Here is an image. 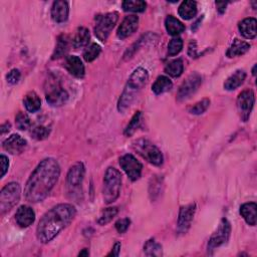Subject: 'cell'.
Masks as SVG:
<instances>
[{
	"instance_id": "6da1fadb",
	"label": "cell",
	"mask_w": 257,
	"mask_h": 257,
	"mask_svg": "<svg viewBox=\"0 0 257 257\" xmlns=\"http://www.w3.org/2000/svg\"><path fill=\"white\" fill-rule=\"evenodd\" d=\"M61 168L57 160L47 158L41 161L28 180L24 196L31 203L43 201L57 184Z\"/></svg>"
},
{
	"instance_id": "7a4b0ae2",
	"label": "cell",
	"mask_w": 257,
	"mask_h": 257,
	"mask_svg": "<svg viewBox=\"0 0 257 257\" xmlns=\"http://www.w3.org/2000/svg\"><path fill=\"white\" fill-rule=\"evenodd\" d=\"M75 213V208L70 204H60L47 211L39 220L36 228L38 241L45 244L53 240L70 224Z\"/></svg>"
},
{
	"instance_id": "3957f363",
	"label": "cell",
	"mask_w": 257,
	"mask_h": 257,
	"mask_svg": "<svg viewBox=\"0 0 257 257\" xmlns=\"http://www.w3.org/2000/svg\"><path fill=\"white\" fill-rule=\"evenodd\" d=\"M45 97L49 105L60 107L64 105L68 99V94L63 87L60 79L55 74H49L44 86Z\"/></svg>"
},
{
	"instance_id": "277c9868",
	"label": "cell",
	"mask_w": 257,
	"mask_h": 257,
	"mask_svg": "<svg viewBox=\"0 0 257 257\" xmlns=\"http://www.w3.org/2000/svg\"><path fill=\"white\" fill-rule=\"evenodd\" d=\"M122 186V175L114 167L108 168L104 178V189H102V195H104V201L107 204L115 202L121 192Z\"/></svg>"
},
{
	"instance_id": "5b68a950",
	"label": "cell",
	"mask_w": 257,
	"mask_h": 257,
	"mask_svg": "<svg viewBox=\"0 0 257 257\" xmlns=\"http://www.w3.org/2000/svg\"><path fill=\"white\" fill-rule=\"evenodd\" d=\"M133 148L140 156L146 159L149 163L155 166H161L163 164L164 158L162 152L149 140L139 139L133 143Z\"/></svg>"
},
{
	"instance_id": "8992f818",
	"label": "cell",
	"mask_w": 257,
	"mask_h": 257,
	"mask_svg": "<svg viewBox=\"0 0 257 257\" xmlns=\"http://www.w3.org/2000/svg\"><path fill=\"white\" fill-rule=\"evenodd\" d=\"M118 12H109L96 16L95 34L100 41L105 42L108 39L111 32L118 22Z\"/></svg>"
},
{
	"instance_id": "52a82bcc",
	"label": "cell",
	"mask_w": 257,
	"mask_h": 257,
	"mask_svg": "<svg viewBox=\"0 0 257 257\" xmlns=\"http://www.w3.org/2000/svg\"><path fill=\"white\" fill-rule=\"evenodd\" d=\"M21 189L18 183L11 182L7 184L0 193V212L1 215L11 210L19 202Z\"/></svg>"
},
{
	"instance_id": "ba28073f",
	"label": "cell",
	"mask_w": 257,
	"mask_h": 257,
	"mask_svg": "<svg viewBox=\"0 0 257 257\" xmlns=\"http://www.w3.org/2000/svg\"><path fill=\"white\" fill-rule=\"evenodd\" d=\"M231 233V225L227 219H222L217 230L210 237L208 242V252L214 251L216 248L226 244L230 238Z\"/></svg>"
},
{
	"instance_id": "9c48e42d",
	"label": "cell",
	"mask_w": 257,
	"mask_h": 257,
	"mask_svg": "<svg viewBox=\"0 0 257 257\" xmlns=\"http://www.w3.org/2000/svg\"><path fill=\"white\" fill-rule=\"evenodd\" d=\"M201 84H202L201 75L197 72L192 73L185 80V82L181 85V87L179 88V91L177 93V99L182 101L189 98L192 95H194L197 92Z\"/></svg>"
},
{
	"instance_id": "30bf717a",
	"label": "cell",
	"mask_w": 257,
	"mask_h": 257,
	"mask_svg": "<svg viewBox=\"0 0 257 257\" xmlns=\"http://www.w3.org/2000/svg\"><path fill=\"white\" fill-rule=\"evenodd\" d=\"M255 95L251 90L243 91L237 97V110L243 122L248 121L254 106Z\"/></svg>"
},
{
	"instance_id": "8fae6325",
	"label": "cell",
	"mask_w": 257,
	"mask_h": 257,
	"mask_svg": "<svg viewBox=\"0 0 257 257\" xmlns=\"http://www.w3.org/2000/svg\"><path fill=\"white\" fill-rule=\"evenodd\" d=\"M86 174V168L83 163H75L70 167L66 176V185L69 192H74L80 189L83 184Z\"/></svg>"
},
{
	"instance_id": "7c38bea8",
	"label": "cell",
	"mask_w": 257,
	"mask_h": 257,
	"mask_svg": "<svg viewBox=\"0 0 257 257\" xmlns=\"http://www.w3.org/2000/svg\"><path fill=\"white\" fill-rule=\"evenodd\" d=\"M120 165L132 181H137L142 174V164L131 154H127L120 159Z\"/></svg>"
},
{
	"instance_id": "4fadbf2b",
	"label": "cell",
	"mask_w": 257,
	"mask_h": 257,
	"mask_svg": "<svg viewBox=\"0 0 257 257\" xmlns=\"http://www.w3.org/2000/svg\"><path fill=\"white\" fill-rule=\"evenodd\" d=\"M196 211V205L195 204H189L186 206L181 207L179 212L178 217V223H177V230L180 234H184L189 230L194 214Z\"/></svg>"
},
{
	"instance_id": "5bb4252c",
	"label": "cell",
	"mask_w": 257,
	"mask_h": 257,
	"mask_svg": "<svg viewBox=\"0 0 257 257\" xmlns=\"http://www.w3.org/2000/svg\"><path fill=\"white\" fill-rule=\"evenodd\" d=\"M139 27V17L136 15L126 16L118 29L117 35L121 39H125L131 36Z\"/></svg>"
},
{
	"instance_id": "9a60e30c",
	"label": "cell",
	"mask_w": 257,
	"mask_h": 257,
	"mask_svg": "<svg viewBox=\"0 0 257 257\" xmlns=\"http://www.w3.org/2000/svg\"><path fill=\"white\" fill-rule=\"evenodd\" d=\"M3 149L12 154V155H18V154L23 153L28 146V142L25 141L21 136L19 135H11L3 142Z\"/></svg>"
},
{
	"instance_id": "2e32d148",
	"label": "cell",
	"mask_w": 257,
	"mask_h": 257,
	"mask_svg": "<svg viewBox=\"0 0 257 257\" xmlns=\"http://www.w3.org/2000/svg\"><path fill=\"white\" fill-rule=\"evenodd\" d=\"M15 220L20 227L27 228L34 222L35 213L32 207L27 206V205H22L16 211Z\"/></svg>"
},
{
	"instance_id": "e0dca14e",
	"label": "cell",
	"mask_w": 257,
	"mask_h": 257,
	"mask_svg": "<svg viewBox=\"0 0 257 257\" xmlns=\"http://www.w3.org/2000/svg\"><path fill=\"white\" fill-rule=\"evenodd\" d=\"M148 80H149L148 71L146 69H144L143 67H138L131 74L130 79H128V81L127 86H128L134 90L140 91L142 88L145 87Z\"/></svg>"
},
{
	"instance_id": "ac0fdd59",
	"label": "cell",
	"mask_w": 257,
	"mask_h": 257,
	"mask_svg": "<svg viewBox=\"0 0 257 257\" xmlns=\"http://www.w3.org/2000/svg\"><path fill=\"white\" fill-rule=\"evenodd\" d=\"M65 68L75 78L82 79L85 76V65L81 59L75 56H68L65 59Z\"/></svg>"
},
{
	"instance_id": "d6986e66",
	"label": "cell",
	"mask_w": 257,
	"mask_h": 257,
	"mask_svg": "<svg viewBox=\"0 0 257 257\" xmlns=\"http://www.w3.org/2000/svg\"><path fill=\"white\" fill-rule=\"evenodd\" d=\"M69 14V7L66 1H55L51 7V17L59 23L67 20Z\"/></svg>"
},
{
	"instance_id": "ffe728a7",
	"label": "cell",
	"mask_w": 257,
	"mask_h": 257,
	"mask_svg": "<svg viewBox=\"0 0 257 257\" xmlns=\"http://www.w3.org/2000/svg\"><path fill=\"white\" fill-rule=\"evenodd\" d=\"M139 91L137 90H134L132 88H130L128 86L126 87L125 91L123 92L120 99H119V102H118V110L119 112L123 113L125 112L128 107H130L132 105V102L134 101L135 97L137 96V93Z\"/></svg>"
},
{
	"instance_id": "44dd1931",
	"label": "cell",
	"mask_w": 257,
	"mask_h": 257,
	"mask_svg": "<svg viewBox=\"0 0 257 257\" xmlns=\"http://www.w3.org/2000/svg\"><path fill=\"white\" fill-rule=\"evenodd\" d=\"M256 23H257L256 19L252 18V17L243 19L238 25L240 33L247 39H254L257 34Z\"/></svg>"
},
{
	"instance_id": "7402d4cb",
	"label": "cell",
	"mask_w": 257,
	"mask_h": 257,
	"mask_svg": "<svg viewBox=\"0 0 257 257\" xmlns=\"http://www.w3.org/2000/svg\"><path fill=\"white\" fill-rule=\"evenodd\" d=\"M246 72L242 69L236 70L233 74H231L224 83V89L227 91H234L239 88L245 81Z\"/></svg>"
},
{
	"instance_id": "603a6c76",
	"label": "cell",
	"mask_w": 257,
	"mask_h": 257,
	"mask_svg": "<svg viewBox=\"0 0 257 257\" xmlns=\"http://www.w3.org/2000/svg\"><path fill=\"white\" fill-rule=\"evenodd\" d=\"M249 49H250V44L248 42L236 38L233 40L232 44H231V46L228 48L226 56L228 58L240 57L246 54Z\"/></svg>"
},
{
	"instance_id": "cb8c5ba5",
	"label": "cell",
	"mask_w": 257,
	"mask_h": 257,
	"mask_svg": "<svg viewBox=\"0 0 257 257\" xmlns=\"http://www.w3.org/2000/svg\"><path fill=\"white\" fill-rule=\"evenodd\" d=\"M256 209L257 205L254 202L245 203L240 207V214L242 215L246 223L251 226L256 225Z\"/></svg>"
},
{
	"instance_id": "d4e9b609",
	"label": "cell",
	"mask_w": 257,
	"mask_h": 257,
	"mask_svg": "<svg viewBox=\"0 0 257 257\" xmlns=\"http://www.w3.org/2000/svg\"><path fill=\"white\" fill-rule=\"evenodd\" d=\"M90 32L86 28H79L76 30L72 39H71V45L75 48H82L89 44L90 42Z\"/></svg>"
},
{
	"instance_id": "484cf974",
	"label": "cell",
	"mask_w": 257,
	"mask_h": 257,
	"mask_svg": "<svg viewBox=\"0 0 257 257\" xmlns=\"http://www.w3.org/2000/svg\"><path fill=\"white\" fill-rule=\"evenodd\" d=\"M165 27L168 33L172 36H177L185 31V25L179 19L172 15H169L165 20Z\"/></svg>"
},
{
	"instance_id": "4316f807",
	"label": "cell",
	"mask_w": 257,
	"mask_h": 257,
	"mask_svg": "<svg viewBox=\"0 0 257 257\" xmlns=\"http://www.w3.org/2000/svg\"><path fill=\"white\" fill-rule=\"evenodd\" d=\"M23 104L25 109H27L29 112L35 113L41 107V100L36 93L30 92L29 94L25 95L23 98Z\"/></svg>"
},
{
	"instance_id": "83f0119b",
	"label": "cell",
	"mask_w": 257,
	"mask_h": 257,
	"mask_svg": "<svg viewBox=\"0 0 257 257\" xmlns=\"http://www.w3.org/2000/svg\"><path fill=\"white\" fill-rule=\"evenodd\" d=\"M179 15L185 20L193 18L197 14V3L195 1H183L178 9Z\"/></svg>"
},
{
	"instance_id": "f1b7e54d",
	"label": "cell",
	"mask_w": 257,
	"mask_h": 257,
	"mask_svg": "<svg viewBox=\"0 0 257 257\" xmlns=\"http://www.w3.org/2000/svg\"><path fill=\"white\" fill-rule=\"evenodd\" d=\"M172 87H173V84L169 80V78H167V76H164V75H161L156 80V82L154 83V85L152 87V91L156 95H161V94H164V93L170 91L172 89Z\"/></svg>"
},
{
	"instance_id": "f546056e",
	"label": "cell",
	"mask_w": 257,
	"mask_h": 257,
	"mask_svg": "<svg viewBox=\"0 0 257 257\" xmlns=\"http://www.w3.org/2000/svg\"><path fill=\"white\" fill-rule=\"evenodd\" d=\"M125 11L128 12H144L147 3L143 0H126L122 4Z\"/></svg>"
},
{
	"instance_id": "4dcf8cb0",
	"label": "cell",
	"mask_w": 257,
	"mask_h": 257,
	"mask_svg": "<svg viewBox=\"0 0 257 257\" xmlns=\"http://www.w3.org/2000/svg\"><path fill=\"white\" fill-rule=\"evenodd\" d=\"M68 47H69V38L67 37V35H64V34L61 35L58 39V44H57L55 53L53 55V60L64 57L67 53Z\"/></svg>"
},
{
	"instance_id": "1f68e13d",
	"label": "cell",
	"mask_w": 257,
	"mask_h": 257,
	"mask_svg": "<svg viewBox=\"0 0 257 257\" xmlns=\"http://www.w3.org/2000/svg\"><path fill=\"white\" fill-rule=\"evenodd\" d=\"M183 70H184V64L182 60L172 61L165 67V72L173 76V78H178V76L182 74Z\"/></svg>"
},
{
	"instance_id": "d6a6232c",
	"label": "cell",
	"mask_w": 257,
	"mask_h": 257,
	"mask_svg": "<svg viewBox=\"0 0 257 257\" xmlns=\"http://www.w3.org/2000/svg\"><path fill=\"white\" fill-rule=\"evenodd\" d=\"M144 252L147 256H161L163 254L162 246L154 239H150L144 246Z\"/></svg>"
},
{
	"instance_id": "836d02e7",
	"label": "cell",
	"mask_w": 257,
	"mask_h": 257,
	"mask_svg": "<svg viewBox=\"0 0 257 257\" xmlns=\"http://www.w3.org/2000/svg\"><path fill=\"white\" fill-rule=\"evenodd\" d=\"M141 122H142V113L141 112H137L133 116L131 122L128 123V125L125 128V136L131 137L138 130V128L141 125Z\"/></svg>"
},
{
	"instance_id": "e575fe53",
	"label": "cell",
	"mask_w": 257,
	"mask_h": 257,
	"mask_svg": "<svg viewBox=\"0 0 257 257\" xmlns=\"http://www.w3.org/2000/svg\"><path fill=\"white\" fill-rule=\"evenodd\" d=\"M118 214V208L116 207H110V208H106L105 210H102L98 219H97V223L99 225H106L108 223H110Z\"/></svg>"
},
{
	"instance_id": "d590c367",
	"label": "cell",
	"mask_w": 257,
	"mask_h": 257,
	"mask_svg": "<svg viewBox=\"0 0 257 257\" xmlns=\"http://www.w3.org/2000/svg\"><path fill=\"white\" fill-rule=\"evenodd\" d=\"M15 124L17 128H19L21 131H25L31 128L32 120L25 113L19 112L15 117Z\"/></svg>"
},
{
	"instance_id": "8d00e7d4",
	"label": "cell",
	"mask_w": 257,
	"mask_h": 257,
	"mask_svg": "<svg viewBox=\"0 0 257 257\" xmlns=\"http://www.w3.org/2000/svg\"><path fill=\"white\" fill-rule=\"evenodd\" d=\"M100 54V47L96 43H92L88 46L84 53V59L87 63H92L95 61Z\"/></svg>"
},
{
	"instance_id": "74e56055",
	"label": "cell",
	"mask_w": 257,
	"mask_h": 257,
	"mask_svg": "<svg viewBox=\"0 0 257 257\" xmlns=\"http://www.w3.org/2000/svg\"><path fill=\"white\" fill-rule=\"evenodd\" d=\"M209 106H210V99L209 98H204V99L196 102V104L193 107L189 108L188 111L192 115H202L207 111Z\"/></svg>"
},
{
	"instance_id": "f35d334b",
	"label": "cell",
	"mask_w": 257,
	"mask_h": 257,
	"mask_svg": "<svg viewBox=\"0 0 257 257\" xmlns=\"http://www.w3.org/2000/svg\"><path fill=\"white\" fill-rule=\"evenodd\" d=\"M183 48V40L180 37L173 38L168 45V55L170 57L177 56Z\"/></svg>"
},
{
	"instance_id": "ab89813d",
	"label": "cell",
	"mask_w": 257,
	"mask_h": 257,
	"mask_svg": "<svg viewBox=\"0 0 257 257\" xmlns=\"http://www.w3.org/2000/svg\"><path fill=\"white\" fill-rule=\"evenodd\" d=\"M49 133H50V131L48 130V128H47L46 127L36 126V127H34V128H32V136L33 137V139L38 140V141H41V140L46 139V138L49 136Z\"/></svg>"
},
{
	"instance_id": "60d3db41",
	"label": "cell",
	"mask_w": 257,
	"mask_h": 257,
	"mask_svg": "<svg viewBox=\"0 0 257 257\" xmlns=\"http://www.w3.org/2000/svg\"><path fill=\"white\" fill-rule=\"evenodd\" d=\"M20 76H21L20 71L16 68H13L6 74L7 83L10 85H16L20 80Z\"/></svg>"
},
{
	"instance_id": "b9f144b4",
	"label": "cell",
	"mask_w": 257,
	"mask_h": 257,
	"mask_svg": "<svg viewBox=\"0 0 257 257\" xmlns=\"http://www.w3.org/2000/svg\"><path fill=\"white\" fill-rule=\"evenodd\" d=\"M130 224H131V221L128 218H123V219H120L116 222V229L118 230L119 233H125L126 231L128 230V228L130 227Z\"/></svg>"
},
{
	"instance_id": "7bdbcfd3",
	"label": "cell",
	"mask_w": 257,
	"mask_h": 257,
	"mask_svg": "<svg viewBox=\"0 0 257 257\" xmlns=\"http://www.w3.org/2000/svg\"><path fill=\"white\" fill-rule=\"evenodd\" d=\"M0 161H1V168H2V172H1V177H4V175L6 174L8 167H9V161L8 158L4 155H1L0 157Z\"/></svg>"
},
{
	"instance_id": "ee69618b",
	"label": "cell",
	"mask_w": 257,
	"mask_h": 257,
	"mask_svg": "<svg viewBox=\"0 0 257 257\" xmlns=\"http://www.w3.org/2000/svg\"><path fill=\"white\" fill-rule=\"evenodd\" d=\"M189 55L191 56V58H196L197 54H196V42L195 41H191L189 44Z\"/></svg>"
},
{
	"instance_id": "f6af8a7d",
	"label": "cell",
	"mask_w": 257,
	"mask_h": 257,
	"mask_svg": "<svg viewBox=\"0 0 257 257\" xmlns=\"http://www.w3.org/2000/svg\"><path fill=\"white\" fill-rule=\"evenodd\" d=\"M227 2H221V1H218V2H216V6H217V10L219 11V13H221V14H223L224 12H225V10H226V6H227Z\"/></svg>"
},
{
	"instance_id": "bcb514c9",
	"label": "cell",
	"mask_w": 257,
	"mask_h": 257,
	"mask_svg": "<svg viewBox=\"0 0 257 257\" xmlns=\"http://www.w3.org/2000/svg\"><path fill=\"white\" fill-rule=\"evenodd\" d=\"M120 250H121V243H120V242H117V243L114 245L113 250H112V252L109 254V256H111V255H113V256H119Z\"/></svg>"
},
{
	"instance_id": "7dc6e473",
	"label": "cell",
	"mask_w": 257,
	"mask_h": 257,
	"mask_svg": "<svg viewBox=\"0 0 257 257\" xmlns=\"http://www.w3.org/2000/svg\"><path fill=\"white\" fill-rule=\"evenodd\" d=\"M10 130V124L9 123H5L4 125H2L1 127V134H5V132L9 131Z\"/></svg>"
},
{
	"instance_id": "c3c4849f",
	"label": "cell",
	"mask_w": 257,
	"mask_h": 257,
	"mask_svg": "<svg viewBox=\"0 0 257 257\" xmlns=\"http://www.w3.org/2000/svg\"><path fill=\"white\" fill-rule=\"evenodd\" d=\"M90 255V252L88 249H83V251L80 252L79 256H89Z\"/></svg>"
},
{
	"instance_id": "681fc988",
	"label": "cell",
	"mask_w": 257,
	"mask_h": 257,
	"mask_svg": "<svg viewBox=\"0 0 257 257\" xmlns=\"http://www.w3.org/2000/svg\"><path fill=\"white\" fill-rule=\"evenodd\" d=\"M255 71H256V64H255V65L253 66V68H252V74H253V75H255V74H256V72H255Z\"/></svg>"
}]
</instances>
